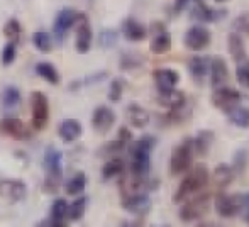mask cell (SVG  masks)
<instances>
[{
  "mask_svg": "<svg viewBox=\"0 0 249 227\" xmlns=\"http://www.w3.org/2000/svg\"><path fill=\"white\" fill-rule=\"evenodd\" d=\"M210 181V173H209V168L207 165L200 163V165L194 166L187 171L185 178L180 181L177 188V193L173 197V202L175 204H183L187 198H190L192 195L198 193L202 192L203 188L207 187V183Z\"/></svg>",
  "mask_w": 249,
  "mask_h": 227,
  "instance_id": "1",
  "label": "cell"
},
{
  "mask_svg": "<svg viewBox=\"0 0 249 227\" xmlns=\"http://www.w3.org/2000/svg\"><path fill=\"white\" fill-rule=\"evenodd\" d=\"M44 166V181H43V192L48 195L58 193L59 187L63 181V153L56 149L54 146H50L44 151L43 158Z\"/></svg>",
  "mask_w": 249,
  "mask_h": 227,
  "instance_id": "2",
  "label": "cell"
},
{
  "mask_svg": "<svg viewBox=\"0 0 249 227\" xmlns=\"http://www.w3.org/2000/svg\"><path fill=\"white\" fill-rule=\"evenodd\" d=\"M156 146L154 136H142L131 149V173L136 176L148 178L151 170V151Z\"/></svg>",
  "mask_w": 249,
  "mask_h": 227,
  "instance_id": "3",
  "label": "cell"
},
{
  "mask_svg": "<svg viewBox=\"0 0 249 227\" xmlns=\"http://www.w3.org/2000/svg\"><path fill=\"white\" fill-rule=\"evenodd\" d=\"M194 142L192 138H185L180 144L175 148L173 155L168 163V173L170 176L177 178L180 175H185L188 170L192 168V163H194Z\"/></svg>",
  "mask_w": 249,
  "mask_h": 227,
  "instance_id": "4",
  "label": "cell"
},
{
  "mask_svg": "<svg viewBox=\"0 0 249 227\" xmlns=\"http://www.w3.org/2000/svg\"><path fill=\"white\" fill-rule=\"evenodd\" d=\"M210 205V193H200L192 195L190 198L183 202V207L180 209V219L181 222H194L202 217Z\"/></svg>",
  "mask_w": 249,
  "mask_h": 227,
  "instance_id": "5",
  "label": "cell"
},
{
  "mask_svg": "<svg viewBox=\"0 0 249 227\" xmlns=\"http://www.w3.org/2000/svg\"><path fill=\"white\" fill-rule=\"evenodd\" d=\"M31 109H33V119L31 127L34 131H43L50 121V104L48 97L43 92H33L31 95Z\"/></svg>",
  "mask_w": 249,
  "mask_h": 227,
  "instance_id": "6",
  "label": "cell"
},
{
  "mask_svg": "<svg viewBox=\"0 0 249 227\" xmlns=\"http://www.w3.org/2000/svg\"><path fill=\"white\" fill-rule=\"evenodd\" d=\"M213 209L222 219H232L244 209V195L217 193L213 198Z\"/></svg>",
  "mask_w": 249,
  "mask_h": 227,
  "instance_id": "7",
  "label": "cell"
},
{
  "mask_svg": "<svg viewBox=\"0 0 249 227\" xmlns=\"http://www.w3.org/2000/svg\"><path fill=\"white\" fill-rule=\"evenodd\" d=\"M241 99L243 95L239 93V90L231 88V87H217L215 92L212 93V104L213 107H217L219 110H222L224 114H227L231 109L241 105Z\"/></svg>",
  "mask_w": 249,
  "mask_h": 227,
  "instance_id": "8",
  "label": "cell"
},
{
  "mask_svg": "<svg viewBox=\"0 0 249 227\" xmlns=\"http://www.w3.org/2000/svg\"><path fill=\"white\" fill-rule=\"evenodd\" d=\"M151 33V53L153 54H164L170 51L171 48V37L168 34V29L161 20H154L153 24L149 26V31Z\"/></svg>",
  "mask_w": 249,
  "mask_h": 227,
  "instance_id": "9",
  "label": "cell"
},
{
  "mask_svg": "<svg viewBox=\"0 0 249 227\" xmlns=\"http://www.w3.org/2000/svg\"><path fill=\"white\" fill-rule=\"evenodd\" d=\"M75 26H76L75 50H76V53H80V54H87L92 50L93 31L85 14H78V19H76Z\"/></svg>",
  "mask_w": 249,
  "mask_h": 227,
  "instance_id": "10",
  "label": "cell"
},
{
  "mask_svg": "<svg viewBox=\"0 0 249 227\" xmlns=\"http://www.w3.org/2000/svg\"><path fill=\"white\" fill-rule=\"evenodd\" d=\"M0 136L17 139V141H24V139L31 138V129L20 119L7 115V117L0 119Z\"/></svg>",
  "mask_w": 249,
  "mask_h": 227,
  "instance_id": "11",
  "label": "cell"
},
{
  "mask_svg": "<svg viewBox=\"0 0 249 227\" xmlns=\"http://www.w3.org/2000/svg\"><path fill=\"white\" fill-rule=\"evenodd\" d=\"M76 19H78V12H75L73 9L59 10L54 19V24H53V34H54L56 43H63L65 41L68 31L76 24Z\"/></svg>",
  "mask_w": 249,
  "mask_h": 227,
  "instance_id": "12",
  "label": "cell"
},
{
  "mask_svg": "<svg viewBox=\"0 0 249 227\" xmlns=\"http://www.w3.org/2000/svg\"><path fill=\"white\" fill-rule=\"evenodd\" d=\"M122 209L136 215H146L151 209V198L148 192H136L131 195H124L121 202Z\"/></svg>",
  "mask_w": 249,
  "mask_h": 227,
  "instance_id": "13",
  "label": "cell"
},
{
  "mask_svg": "<svg viewBox=\"0 0 249 227\" xmlns=\"http://www.w3.org/2000/svg\"><path fill=\"white\" fill-rule=\"evenodd\" d=\"M185 48L190 51H202L210 44V31L203 26H192L185 33Z\"/></svg>",
  "mask_w": 249,
  "mask_h": 227,
  "instance_id": "14",
  "label": "cell"
},
{
  "mask_svg": "<svg viewBox=\"0 0 249 227\" xmlns=\"http://www.w3.org/2000/svg\"><path fill=\"white\" fill-rule=\"evenodd\" d=\"M27 193V187L22 180H0V198L17 204L24 200Z\"/></svg>",
  "mask_w": 249,
  "mask_h": 227,
  "instance_id": "15",
  "label": "cell"
},
{
  "mask_svg": "<svg viewBox=\"0 0 249 227\" xmlns=\"http://www.w3.org/2000/svg\"><path fill=\"white\" fill-rule=\"evenodd\" d=\"M153 78L156 83L158 93H164L173 90L175 87L180 83V73L177 70H170V68H160L153 71Z\"/></svg>",
  "mask_w": 249,
  "mask_h": 227,
  "instance_id": "16",
  "label": "cell"
},
{
  "mask_svg": "<svg viewBox=\"0 0 249 227\" xmlns=\"http://www.w3.org/2000/svg\"><path fill=\"white\" fill-rule=\"evenodd\" d=\"M114 124H115V114H114V110L108 109L107 105H100L93 110L92 127L95 129V132H99V134H107Z\"/></svg>",
  "mask_w": 249,
  "mask_h": 227,
  "instance_id": "17",
  "label": "cell"
},
{
  "mask_svg": "<svg viewBox=\"0 0 249 227\" xmlns=\"http://www.w3.org/2000/svg\"><path fill=\"white\" fill-rule=\"evenodd\" d=\"M209 71H210V85L220 87L229 80V68L222 56L209 58Z\"/></svg>",
  "mask_w": 249,
  "mask_h": 227,
  "instance_id": "18",
  "label": "cell"
},
{
  "mask_svg": "<svg viewBox=\"0 0 249 227\" xmlns=\"http://www.w3.org/2000/svg\"><path fill=\"white\" fill-rule=\"evenodd\" d=\"M192 19H197L200 22H217L219 19L227 16V10H215L207 7L202 0H197V5L192 9Z\"/></svg>",
  "mask_w": 249,
  "mask_h": 227,
  "instance_id": "19",
  "label": "cell"
},
{
  "mask_svg": "<svg viewBox=\"0 0 249 227\" xmlns=\"http://www.w3.org/2000/svg\"><path fill=\"white\" fill-rule=\"evenodd\" d=\"M122 34H124L125 39L131 41V43H141V41H144L146 37H148V29H146V26H142L141 22H138L136 19L129 17V19H125L124 24H122Z\"/></svg>",
  "mask_w": 249,
  "mask_h": 227,
  "instance_id": "20",
  "label": "cell"
},
{
  "mask_svg": "<svg viewBox=\"0 0 249 227\" xmlns=\"http://www.w3.org/2000/svg\"><path fill=\"white\" fill-rule=\"evenodd\" d=\"M58 134L65 142H75L76 139H80V136L83 134V127L76 119H65V121L59 124Z\"/></svg>",
  "mask_w": 249,
  "mask_h": 227,
  "instance_id": "21",
  "label": "cell"
},
{
  "mask_svg": "<svg viewBox=\"0 0 249 227\" xmlns=\"http://www.w3.org/2000/svg\"><path fill=\"white\" fill-rule=\"evenodd\" d=\"M158 100H160V105L166 107L168 110L183 109L185 104H187L185 93L177 88L170 90V92H164V93H158Z\"/></svg>",
  "mask_w": 249,
  "mask_h": 227,
  "instance_id": "22",
  "label": "cell"
},
{
  "mask_svg": "<svg viewBox=\"0 0 249 227\" xmlns=\"http://www.w3.org/2000/svg\"><path fill=\"white\" fill-rule=\"evenodd\" d=\"M188 71H190L194 82L198 83V85H202L207 73H209V58L192 56L188 59Z\"/></svg>",
  "mask_w": 249,
  "mask_h": 227,
  "instance_id": "23",
  "label": "cell"
},
{
  "mask_svg": "<svg viewBox=\"0 0 249 227\" xmlns=\"http://www.w3.org/2000/svg\"><path fill=\"white\" fill-rule=\"evenodd\" d=\"M227 46H229V54L231 58L234 59L236 63H241L244 59H248V54H246V48H244V41L241 37L239 33H231L229 37H227Z\"/></svg>",
  "mask_w": 249,
  "mask_h": 227,
  "instance_id": "24",
  "label": "cell"
},
{
  "mask_svg": "<svg viewBox=\"0 0 249 227\" xmlns=\"http://www.w3.org/2000/svg\"><path fill=\"white\" fill-rule=\"evenodd\" d=\"M194 142V153L198 156H207L210 151V146L213 142V132L209 131V129H202V131L197 132L195 139H192Z\"/></svg>",
  "mask_w": 249,
  "mask_h": 227,
  "instance_id": "25",
  "label": "cell"
},
{
  "mask_svg": "<svg viewBox=\"0 0 249 227\" xmlns=\"http://www.w3.org/2000/svg\"><path fill=\"white\" fill-rule=\"evenodd\" d=\"M127 114V121L131 122L132 127H138V129H142L149 124V114L146 109H142L141 105L138 104H131L125 110Z\"/></svg>",
  "mask_w": 249,
  "mask_h": 227,
  "instance_id": "26",
  "label": "cell"
},
{
  "mask_svg": "<svg viewBox=\"0 0 249 227\" xmlns=\"http://www.w3.org/2000/svg\"><path fill=\"white\" fill-rule=\"evenodd\" d=\"M234 176H236L234 170L231 168L229 165H224V163H220V165H217L215 168H213L212 181L215 183V187L226 188V187H229V185H231V181L234 180Z\"/></svg>",
  "mask_w": 249,
  "mask_h": 227,
  "instance_id": "27",
  "label": "cell"
},
{
  "mask_svg": "<svg viewBox=\"0 0 249 227\" xmlns=\"http://www.w3.org/2000/svg\"><path fill=\"white\" fill-rule=\"evenodd\" d=\"M131 141H132V132L129 131L127 127H121L119 129L117 139L112 141L110 144L107 146V151L110 153V155H117V153L124 151V149L131 144Z\"/></svg>",
  "mask_w": 249,
  "mask_h": 227,
  "instance_id": "28",
  "label": "cell"
},
{
  "mask_svg": "<svg viewBox=\"0 0 249 227\" xmlns=\"http://www.w3.org/2000/svg\"><path fill=\"white\" fill-rule=\"evenodd\" d=\"M2 105H3V109H5L7 112H10V110H16L17 107L20 105V92H19V88H16V87H12V85L5 87V90H3V93H2Z\"/></svg>",
  "mask_w": 249,
  "mask_h": 227,
  "instance_id": "29",
  "label": "cell"
},
{
  "mask_svg": "<svg viewBox=\"0 0 249 227\" xmlns=\"http://www.w3.org/2000/svg\"><path fill=\"white\" fill-rule=\"evenodd\" d=\"M66 210H68V204H66L65 198H56L51 205V224L50 226H66L65 217H66Z\"/></svg>",
  "mask_w": 249,
  "mask_h": 227,
  "instance_id": "30",
  "label": "cell"
},
{
  "mask_svg": "<svg viewBox=\"0 0 249 227\" xmlns=\"http://www.w3.org/2000/svg\"><path fill=\"white\" fill-rule=\"evenodd\" d=\"M227 117H229V121L232 122L236 127H241V129L249 127V109L248 107H243V105L234 107V109H231L229 112H227Z\"/></svg>",
  "mask_w": 249,
  "mask_h": 227,
  "instance_id": "31",
  "label": "cell"
},
{
  "mask_svg": "<svg viewBox=\"0 0 249 227\" xmlns=\"http://www.w3.org/2000/svg\"><path fill=\"white\" fill-rule=\"evenodd\" d=\"M36 73L43 80H46L48 83H51V85H58L59 83V73H58V70L51 65V63H46V61L37 63Z\"/></svg>",
  "mask_w": 249,
  "mask_h": 227,
  "instance_id": "32",
  "label": "cell"
},
{
  "mask_svg": "<svg viewBox=\"0 0 249 227\" xmlns=\"http://www.w3.org/2000/svg\"><path fill=\"white\" fill-rule=\"evenodd\" d=\"M87 188V175L85 173H76L73 178H70V181H66L65 190L68 195H82Z\"/></svg>",
  "mask_w": 249,
  "mask_h": 227,
  "instance_id": "33",
  "label": "cell"
},
{
  "mask_svg": "<svg viewBox=\"0 0 249 227\" xmlns=\"http://www.w3.org/2000/svg\"><path fill=\"white\" fill-rule=\"evenodd\" d=\"M124 173V161L121 158H112L102 168V178L104 180H112V178L119 176Z\"/></svg>",
  "mask_w": 249,
  "mask_h": 227,
  "instance_id": "34",
  "label": "cell"
},
{
  "mask_svg": "<svg viewBox=\"0 0 249 227\" xmlns=\"http://www.w3.org/2000/svg\"><path fill=\"white\" fill-rule=\"evenodd\" d=\"M33 44L36 46L37 51H41V53H51V50H53V41H51L50 34L43 29L34 33Z\"/></svg>",
  "mask_w": 249,
  "mask_h": 227,
  "instance_id": "35",
  "label": "cell"
},
{
  "mask_svg": "<svg viewBox=\"0 0 249 227\" xmlns=\"http://www.w3.org/2000/svg\"><path fill=\"white\" fill-rule=\"evenodd\" d=\"M85 207H87V197H78L75 202L68 205V210H66V217L70 221H80L85 214Z\"/></svg>",
  "mask_w": 249,
  "mask_h": 227,
  "instance_id": "36",
  "label": "cell"
},
{
  "mask_svg": "<svg viewBox=\"0 0 249 227\" xmlns=\"http://www.w3.org/2000/svg\"><path fill=\"white\" fill-rule=\"evenodd\" d=\"M20 34H22V29H20V24L17 19H9L3 26V36L10 41V43L19 44L20 41Z\"/></svg>",
  "mask_w": 249,
  "mask_h": 227,
  "instance_id": "37",
  "label": "cell"
},
{
  "mask_svg": "<svg viewBox=\"0 0 249 227\" xmlns=\"http://www.w3.org/2000/svg\"><path fill=\"white\" fill-rule=\"evenodd\" d=\"M105 78H107V71H97V73H92V75L85 76V78L73 82V83H71V87H70V90H78V88H82V87H92V85H95V83L104 82Z\"/></svg>",
  "mask_w": 249,
  "mask_h": 227,
  "instance_id": "38",
  "label": "cell"
},
{
  "mask_svg": "<svg viewBox=\"0 0 249 227\" xmlns=\"http://www.w3.org/2000/svg\"><path fill=\"white\" fill-rule=\"evenodd\" d=\"M144 58L139 53H124L121 56V70H136L141 68Z\"/></svg>",
  "mask_w": 249,
  "mask_h": 227,
  "instance_id": "39",
  "label": "cell"
},
{
  "mask_svg": "<svg viewBox=\"0 0 249 227\" xmlns=\"http://www.w3.org/2000/svg\"><path fill=\"white\" fill-rule=\"evenodd\" d=\"M119 41V33L115 29H102L99 34V44L105 50L114 48Z\"/></svg>",
  "mask_w": 249,
  "mask_h": 227,
  "instance_id": "40",
  "label": "cell"
},
{
  "mask_svg": "<svg viewBox=\"0 0 249 227\" xmlns=\"http://www.w3.org/2000/svg\"><path fill=\"white\" fill-rule=\"evenodd\" d=\"M124 80L121 78H114L110 82V87H108V100L114 104L121 102L122 99V93H124Z\"/></svg>",
  "mask_w": 249,
  "mask_h": 227,
  "instance_id": "41",
  "label": "cell"
},
{
  "mask_svg": "<svg viewBox=\"0 0 249 227\" xmlns=\"http://www.w3.org/2000/svg\"><path fill=\"white\" fill-rule=\"evenodd\" d=\"M246 166H248V151L246 149H241L234 155V159H232V166L231 168L234 170L236 175H243L246 171Z\"/></svg>",
  "mask_w": 249,
  "mask_h": 227,
  "instance_id": "42",
  "label": "cell"
},
{
  "mask_svg": "<svg viewBox=\"0 0 249 227\" xmlns=\"http://www.w3.org/2000/svg\"><path fill=\"white\" fill-rule=\"evenodd\" d=\"M16 56H17V44L9 41L2 50V65L10 66L14 61H16Z\"/></svg>",
  "mask_w": 249,
  "mask_h": 227,
  "instance_id": "43",
  "label": "cell"
},
{
  "mask_svg": "<svg viewBox=\"0 0 249 227\" xmlns=\"http://www.w3.org/2000/svg\"><path fill=\"white\" fill-rule=\"evenodd\" d=\"M236 80L239 82V85L249 88V59H244V61L239 63L236 70Z\"/></svg>",
  "mask_w": 249,
  "mask_h": 227,
  "instance_id": "44",
  "label": "cell"
},
{
  "mask_svg": "<svg viewBox=\"0 0 249 227\" xmlns=\"http://www.w3.org/2000/svg\"><path fill=\"white\" fill-rule=\"evenodd\" d=\"M232 27L236 33L249 36V12H243L241 16H237L232 22Z\"/></svg>",
  "mask_w": 249,
  "mask_h": 227,
  "instance_id": "45",
  "label": "cell"
},
{
  "mask_svg": "<svg viewBox=\"0 0 249 227\" xmlns=\"http://www.w3.org/2000/svg\"><path fill=\"white\" fill-rule=\"evenodd\" d=\"M188 2L190 0H175V14H180L188 5Z\"/></svg>",
  "mask_w": 249,
  "mask_h": 227,
  "instance_id": "46",
  "label": "cell"
},
{
  "mask_svg": "<svg viewBox=\"0 0 249 227\" xmlns=\"http://www.w3.org/2000/svg\"><path fill=\"white\" fill-rule=\"evenodd\" d=\"M244 207L248 209V215H246V221H248V224H249V193L244 195Z\"/></svg>",
  "mask_w": 249,
  "mask_h": 227,
  "instance_id": "47",
  "label": "cell"
},
{
  "mask_svg": "<svg viewBox=\"0 0 249 227\" xmlns=\"http://www.w3.org/2000/svg\"><path fill=\"white\" fill-rule=\"evenodd\" d=\"M217 3H224V2H227V0H215Z\"/></svg>",
  "mask_w": 249,
  "mask_h": 227,
  "instance_id": "48",
  "label": "cell"
}]
</instances>
